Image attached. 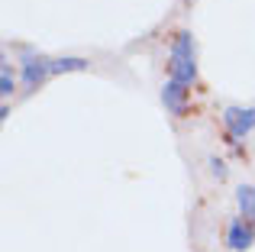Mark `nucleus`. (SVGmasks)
Instances as JSON below:
<instances>
[{
    "instance_id": "f257e3e1",
    "label": "nucleus",
    "mask_w": 255,
    "mask_h": 252,
    "mask_svg": "<svg viewBox=\"0 0 255 252\" xmlns=\"http://www.w3.org/2000/svg\"><path fill=\"white\" fill-rule=\"evenodd\" d=\"M168 78L178 84L191 88L197 81V62H194V39L187 29H181L171 42V55H168Z\"/></svg>"
},
{
    "instance_id": "f03ea898",
    "label": "nucleus",
    "mask_w": 255,
    "mask_h": 252,
    "mask_svg": "<svg viewBox=\"0 0 255 252\" xmlns=\"http://www.w3.org/2000/svg\"><path fill=\"white\" fill-rule=\"evenodd\" d=\"M223 126L233 139H246L255 129V107H226L223 110Z\"/></svg>"
},
{
    "instance_id": "7ed1b4c3",
    "label": "nucleus",
    "mask_w": 255,
    "mask_h": 252,
    "mask_svg": "<svg viewBox=\"0 0 255 252\" xmlns=\"http://www.w3.org/2000/svg\"><path fill=\"white\" fill-rule=\"evenodd\" d=\"M226 246H230L233 252H246V249H252L255 246V227L249 220H233L230 227H226Z\"/></svg>"
},
{
    "instance_id": "20e7f679",
    "label": "nucleus",
    "mask_w": 255,
    "mask_h": 252,
    "mask_svg": "<svg viewBox=\"0 0 255 252\" xmlns=\"http://www.w3.org/2000/svg\"><path fill=\"white\" fill-rule=\"evenodd\" d=\"M187 97H191V91H187V84H178L168 78V84L162 88V104L171 110L174 117H181L187 110Z\"/></svg>"
},
{
    "instance_id": "39448f33",
    "label": "nucleus",
    "mask_w": 255,
    "mask_h": 252,
    "mask_svg": "<svg viewBox=\"0 0 255 252\" xmlns=\"http://www.w3.org/2000/svg\"><path fill=\"white\" fill-rule=\"evenodd\" d=\"M52 75V62L49 58H32V55H26L23 58V84L26 88H36V84H42L45 78Z\"/></svg>"
},
{
    "instance_id": "423d86ee",
    "label": "nucleus",
    "mask_w": 255,
    "mask_h": 252,
    "mask_svg": "<svg viewBox=\"0 0 255 252\" xmlns=\"http://www.w3.org/2000/svg\"><path fill=\"white\" fill-rule=\"evenodd\" d=\"M236 204H239L243 220L255 223V184H243V188L236 191Z\"/></svg>"
},
{
    "instance_id": "0eeeda50",
    "label": "nucleus",
    "mask_w": 255,
    "mask_h": 252,
    "mask_svg": "<svg viewBox=\"0 0 255 252\" xmlns=\"http://www.w3.org/2000/svg\"><path fill=\"white\" fill-rule=\"evenodd\" d=\"M87 65H91L87 58H75V55L52 58V75H68V71H84Z\"/></svg>"
},
{
    "instance_id": "6e6552de",
    "label": "nucleus",
    "mask_w": 255,
    "mask_h": 252,
    "mask_svg": "<svg viewBox=\"0 0 255 252\" xmlns=\"http://www.w3.org/2000/svg\"><path fill=\"white\" fill-rule=\"evenodd\" d=\"M13 71H10V65H0V94L3 97H10L13 94Z\"/></svg>"
},
{
    "instance_id": "1a4fd4ad",
    "label": "nucleus",
    "mask_w": 255,
    "mask_h": 252,
    "mask_svg": "<svg viewBox=\"0 0 255 252\" xmlns=\"http://www.w3.org/2000/svg\"><path fill=\"white\" fill-rule=\"evenodd\" d=\"M210 168H213V175H217V178H226V165L220 162V158H210Z\"/></svg>"
}]
</instances>
